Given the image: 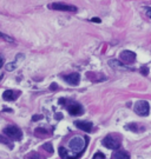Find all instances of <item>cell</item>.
I'll list each match as a JSON object with an SVG mask.
<instances>
[{
  "mask_svg": "<svg viewBox=\"0 0 151 159\" xmlns=\"http://www.w3.org/2000/svg\"><path fill=\"white\" fill-rule=\"evenodd\" d=\"M86 144H87V138H83L80 136H76V137H73L69 141V148L71 150V152L76 153L79 157L83 153V151L85 150Z\"/></svg>",
  "mask_w": 151,
  "mask_h": 159,
  "instance_id": "1",
  "label": "cell"
},
{
  "mask_svg": "<svg viewBox=\"0 0 151 159\" xmlns=\"http://www.w3.org/2000/svg\"><path fill=\"white\" fill-rule=\"evenodd\" d=\"M4 133H5L8 138H11V139H13V140H21V138H22V132H21V130L19 129V127L14 126V125L6 126L5 129H4Z\"/></svg>",
  "mask_w": 151,
  "mask_h": 159,
  "instance_id": "2",
  "label": "cell"
},
{
  "mask_svg": "<svg viewBox=\"0 0 151 159\" xmlns=\"http://www.w3.org/2000/svg\"><path fill=\"white\" fill-rule=\"evenodd\" d=\"M64 102H65V107L67 109V111L71 116H81L84 113V109L80 104L72 102V100H64Z\"/></svg>",
  "mask_w": 151,
  "mask_h": 159,
  "instance_id": "3",
  "label": "cell"
},
{
  "mask_svg": "<svg viewBox=\"0 0 151 159\" xmlns=\"http://www.w3.org/2000/svg\"><path fill=\"white\" fill-rule=\"evenodd\" d=\"M103 145L110 150H118L120 147V139L114 134H109L103 139Z\"/></svg>",
  "mask_w": 151,
  "mask_h": 159,
  "instance_id": "4",
  "label": "cell"
},
{
  "mask_svg": "<svg viewBox=\"0 0 151 159\" xmlns=\"http://www.w3.org/2000/svg\"><path fill=\"white\" fill-rule=\"evenodd\" d=\"M135 112L140 116V117H145L149 114V111H150V106H149V103L145 102V100H139L135 104V107H133Z\"/></svg>",
  "mask_w": 151,
  "mask_h": 159,
  "instance_id": "5",
  "label": "cell"
},
{
  "mask_svg": "<svg viewBox=\"0 0 151 159\" xmlns=\"http://www.w3.org/2000/svg\"><path fill=\"white\" fill-rule=\"evenodd\" d=\"M54 11H63V12H77V7L73 5H66L63 3H53L48 6Z\"/></svg>",
  "mask_w": 151,
  "mask_h": 159,
  "instance_id": "6",
  "label": "cell"
},
{
  "mask_svg": "<svg viewBox=\"0 0 151 159\" xmlns=\"http://www.w3.org/2000/svg\"><path fill=\"white\" fill-rule=\"evenodd\" d=\"M120 60L125 64H132L136 61V53L132 51H123L119 55Z\"/></svg>",
  "mask_w": 151,
  "mask_h": 159,
  "instance_id": "7",
  "label": "cell"
},
{
  "mask_svg": "<svg viewBox=\"0 0 151 159\" xmlns=\"http://www.w3.org/2000/svg\"><path fill=\"white\" fill-rule=\"evenodd\" d=\"M74 124H76V126L78 127L79 130H81L84 132H91L92 131V127H93V125H92L91 121H85V120H78Z\"/></svg>",
  "mask_w": 151,
  "mask_h": 159,
  "instance_id": "8",
  "label": "cell"
},
{
  "mask_svg": "<svg viewBox=\"0 0 151 159\" xmlns=\"http://www.w3.org/2000/svg\"><path fill=\"white\" fill-rule=\"evenodd\" d=\"M64 80L70 84V85H78L79 84V80H80V76L78 73H71V74H67L64 77Z\"/></svg>",
  "mask_w": 151,
  "mask_h": 159,
  "instance_id": "9",
  "label": "cell"
},
{
  "mask_svg": "<svg viewBox=\"0 0 151 159\" xmlns=\"http://www.w3.org/2000/svg\"><path fill=\"white\" fill-rule=\"evenodd\" d=\"M19 95V92H15V91H12V90H7L3 93V98L7 102H13L18 98Z\"/></svg>",
  "mask_w": 151,
  "mask_h": 159,
  "instance_id": "10",
  "label": "cell"
},
{
  "mask_svg": "<svg viewBox=\"0 0 151 159\" xmlns=\"http://www.w3.org/2000/svg\"><path fill=\"white\" fill-rule=\"evenodd\" d=\"M112 159H130V154L124 150H117L113 152Z\"/></svg>",
  "mask_w": 151,
  "mask_h": 159,
  "instance_id": "11",
  "label": "cell"
},
{
  "mask_svg": "<svg viewBox=\"0 0 151 159\" xmlns=\"http://www.w3.org/2000/svg\"><path fill=\"white\" fill-rule=\"evenodd\" d=\"M109 65L114 69V70H128V67L124 65V64L122 61H119V60H116V59H112L109 61Z\"/></svg>",
  "mask_w": 151,
  "mask_h": 159,
  "instance_id": "12",
  "label": "cell"
},
{
  "mask_svg": "<svg viewBox=\"0 0 151 159\" xmlns=\"http://www.w3.org/2000/svg\"><path fill=\"white\" fill-rule=\"evenodd\" d=\"M125 129L130 130V131H133V132H139V131H143L144 130V127L140 126L139 124H136V123H131L129 125L125 126Z\"/></svg>",
  "mask_w": 151,
  "mask_h": 159,
  "instance_id": "13",
  "label": "cell"
},
{
  "mask_svg": "<svg viewBox=\"0 0 151 159\" xmlns=\"http://www.w3.org/2000/svg\"><path fill=\"white\" fill-rule=\"evenodd\" d=\"M25 159H44V157L38 152H29L28 154H26Z\"/></svg>",
  "mask_w": 151,
  "mask_h": 159,
  "instance_id": "14",
  "label": "cell"
},
{
  "mask_svg": "<svg viewBox=\"0 0 151 159\" xmlns=\"http://www.w3.org/2000/svg\"><path fill=\"white\" fill-rule=\"evenodd\" d=\"M0 143H3V144H5V145H7L10 148H13V143H12L10 139H7L6 137H4V136H0Z\"/></svg>",
  "mask_w": 151,
  "mask_h": 159,
  "instance_id": "15",
  "label": "cell"
},
{
  "mask_svg": "<svg viewBox=\"0 0 151 159\" xmlns=\"http://www.w3.org/2000/svg\"><path fill=\"white\" fill-rule=\"evenodd\" d=\"M20 55H21V54H20ZM20 55H17L15 61H13V62L8 64V65L6 66V70H7V71H13V70L17 67V65H18V60H19V57H20Z\"/></svg>",
  "mask_w": 151,
  "mask_h": 159,
  "instance_id": "16",
  "label": "cell"
},
{
  "mask_svg": "<svg viewBox=\"0 0 151 159\" xmlns=\"http://www.w3.org/2000/svg\"><path fill=\"white\" fill-rule=\"evenodd\" d=\"M0 39H3L5 41H7V43H14V39L12 37H10V36H7L5 33H1V32H0Z\"/></svg>",
  "mask_w": 151,
  "mask_h": 159,
  "instance_id": "17",
  "label": "cell"
},
{
  "mask_svg": "<svg viewBox=\"0 0 151 159\" xmlns=\"http://www.w3.org/2000/svg\"><path fill=\"white\" fill-rule=\"evenodd\" d=\"M34 133H36V136H47L48 134V132L45 129H37L34 131Z\"/></svg>",
  "mask_w": 151,
  "mask_h": 159,
  "instance_id": "18",
  "label": "cell"
},
{
  "mask_svg": "<svg viewBox=\"0 0 151 159\" xmlns=\"http://www.w3.org/2000/svg\"><path fill=\"white\" fill-rule=\"evenodd\" d=\"M43 148H44V150H46V151H48L50 153H52V152H53V147H52V144H51V143L44 144V145H43Z\"/></svg>",
  "mask_w": 151,
  "mask_h": 159,
  "instance_id": "19",
  "label": "cell"
},
{
  "mask_svg": "<svg viewBox=\"0 0 151 159\" xmlns=\"http://www.w3.org/2000/svg\"><path fill=\"white\" fill-rule=\"evenodd\" d=\"M140 73H142L143 76H146V74L149 73V67H147V66H142V67H140Z\"/></svg>",
  "mask_w": 151,
  "mask_h": 159,
  "instance_id": "20",
  "label": "cell"
},
{
  "mask_svg": "<svg viewBox=\"0 0 151 159\" xmlns=\"http://www.w3.org/2000/svg\"><path fill=\"white\" fill-rule=\"evenodd\" d=\"M93 159H105V155H104L102 152H97V153L93 155Z\"/></svg>",
  "mask_w": 151,
  "mask_h": 159,
  "instance_id": "21",
  "label": "cell"
},
{
  "mask_svg": "<svg viewBox=\"0 0 151 159\" xmlns=\"http://www.w3.org/2000/svg\"><path fill=\"white\" fill-rule=\"evenodd\" d=\"M146 17L151 19V8H146Z\"/></svg>",
  "mask_w": 151,
  "mask_h": 159,
  "instance_id": "22",
  "label": "cell"
},
{
  "mask_svg": "<svg viewBox=\"0 0 151 159\" xmlns=\"http://www.w3.org/2000/svg\"><path fill=\"white\" fill-rule=\"evenodd\" d=\"M91 21H93V22H100L102 20H100L99 18H92V19H91Z\"/></svg>",
  "mask_w": 151,
  "mask_h": 159,
  "instance_id": "23",
  "label": "cell"
},
{
  "mask_svg": "<svg viewBox=\"0 0 151 159\" xmlns=\"http://www.w3.org/2000/svg\"><path fill=\"white\" fill-rule=\"evenodd\" d=\"M3 64H4V59H3V57H0V67L3 66Z\"/></svg>",
  "mask_w": 151,
  "mask_h": 159,
  "instance_id": "24",
  "label": "cell"
},
{
  "mask_svg": "<svg viewBox=\"0 0 151 159\" xmlns=\"http://www.w3.org/2000/svg\"><path fill=\"white\" fill-rule=\"evenodd\" d=\"M40 118H43L41 116H34L33 117V120H37V119H40Z\"/></svg>",
  "mask_w": 151,
  "mask_h": 159,
  "instance_id": "25",
  "label": "cell"
},
{
  "mask_svg": "<svg viewBox=\"0 0 151 159\" xmlns=\"http://www.w3.org/2000/svg\"><path fill=\"white\" fill-rule=\"evenodd\" d=\"M55 86H57L55 84H52V87H51V88H52V90H54V88H55Z\"/></svg>",
  "mask_w": 151,
  "mask_h": 159,
  "instance_id": "26",
  "label": "cell"
}]
</instances>
